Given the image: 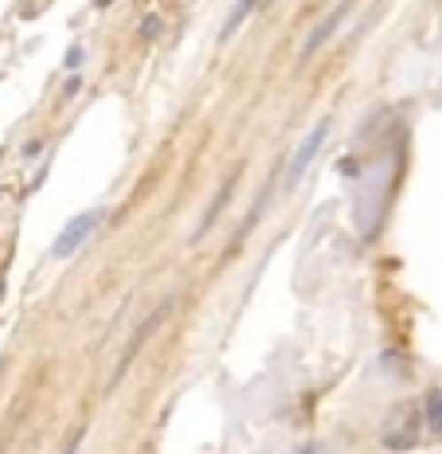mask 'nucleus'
Listing matches in <instances>:
<instances>
[{
	"instance_id": "5",
	"label": "nucleus",
	"mask_w": 442,
	"mask_h": 454,
	"mask_svg": "<svg viewBox=\"0 0 442 454\" xmlns=\"http://www.w3.org/2000/svg\"><path fill=\"white\" fill-rule=\"evenodd\" d=\"M423 419H427V431L435 439H442V387H430L423 395Z\"/></svg>"
},
{
	"instance_id": "6",
	"label": "nucleus",
	"mask_w": 442,
	"mask_h": 454,
	"mask_svg": "<svg viewBox=\"0 0 442 454\" xmlns=\"http://www.w3.org/2000/svg\"><path fill=\"white\" fill-rule=\"evenodd\" d=\"M341 16H345V8H337V12L333 16H329V20L322 24V27H317V32L314 35H309V40H306V47H302V55H314L317 51V47H322L325 40H329V35H333L337 32V24H341Z\"/></svg>"
},
{
	"instance_id": "4",
	"label": "nucleus",
	"mask_w": 442,
	"mask_h": 454,
	"mask_svg": "<svg viewBox=\"0 0 442 454\" xmlns=\"http://www.w3.org/2000/svg\"><path fill=\"white\" fill-rule=\"evenodd\" d=\"M165 317H168V306H161V309H157V314H153V317H149V321H145V325H141V329H137L134 345H129V348H126V353H121V361H118V368H114V376H110V384H118V380H121V372H126V368H129V361H134V353H137V348H141V345H145V337H149V333H153V329H157V325H161V321H165Z\"/></svg>"
},
{
	"instance_id": "3",
	"label": "nucleus",
	"mask_w": 442,
	"mask_h": 454,
	"mask_svg": "<svg viewBox=\"0 0 442 454\" xmlns=\"http://www.w3.org/2000/svg\"><path fill=\"white\" fill-rule=\"evenodd\" d=\"M384 442H388L392 450H411L419 442V415L411 408H399L388 419V427H384Z\"/></svg>"
},
{
	"instance_id": "8",
	"label": "nucleus",
	"mask_w": 442,
	"mask_h": 454,
	"mask_svg": "<svg viewBox=\"0 0 442 454\" xmlns=\"http://www.w3.org/2000/svg\"><path fill=\"white\" fill-rule=\"evenodd\" d=\"M157 32H161V20H157V16H145V24H141V35H145V40H153Z\"/></svg>"
},
{
	"instance_id": "10",
	"label": "nucleus",
	"mask_w": 442,
	"mask_h": 454,
	"mask_svg": "<svg viewBox=\"0 0 442 454\" xmlns=\"http://www.w3.org/2000/svg\"><path fill=\"white\" fill-rule=\"evenodd\" d=\"M306 454H317V450H306Z\"/></svg>"
},
{
	"instance_id": "9",
	"label": "nucleus",
	"mask_w": 442,
	"mask_h": 454,
	"mask_svg": "<svg viewBox=\"0 0 442 454\" xmlns=\"http://www.w3.org/2000/svg\"><path fill=\"white\" fill-rule=\"evenodd\" d=\"M79 439H82V434H74V442H71V447H67V454H74V447H79Z\"/></svg>"
},
{
	"instance_id": "2",
	"label": "nucleus",
	"mask_w": 442,
	"mask_h": 454,
	"mask_svg": "<svg viewBox=\"0 0 442 454\" xmlns=\"http://www.w3.org/2000/svg\"><path fill=\"white\" fill-rule=\"evenodd\" d=\"M325 134H329V121H317L314 129L302 137V145L294 149V157H290V173H286V188H298V181L309 173V165H314V157L322 153L325 145Z\"/></svg>"
},
{
	"instance_id": "1",
	"label": "nucleus",
	"mask_w": 442,
	"mask_h": 454,
	"mask_svg": "<svg viewBox=\"0 0 442 454\" xmlns=\"http://www.w3.org/2000/svg\"><path fill=\"white\" fill-rule=\"evenodd\" d=\"M102 220H106V207H90V212H79L74 220H67V227H63L51 243V259H71V254L94 235V227Z\"/></svg>"
},
{
	"instance_id": "7",
	"label": "nucleus",
	"mask_w": 442,
	"mask_h": 454,
	"mask_svg": "<svg viewBox=\"0 0 442 454\" xmlns=\"http://www.w3.org/2000/svg\"><path fill=\"white\" fill-rule=\"evenodd\" d=\"M255 4H259V0H235V8H231V16H228V24H223V32H220V40H231L235 27L247 20V12H255Z\"/></svg>"
}]
</instances>
